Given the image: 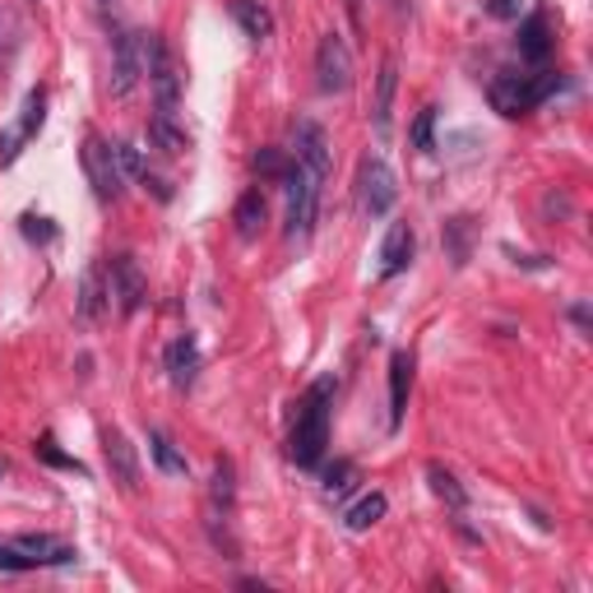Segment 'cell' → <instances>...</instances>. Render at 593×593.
Segmentation results:
<instances>
[{"mask_svg": "<svg viewBox=\"0 0 593 593\" xmlns=\"http://www.w3.org/2000/svg\"><path fill=\"white\" fill-rule=\"evenodd\" d=\"M265 219H269V205H265L260 190H246L232 209V223H236V236H242V242H255V236L265 232Z\"/></svg>", "mask_w": 593, "mask_h": 593, "instance_id": "44dd1931", "label": "cell"}, {"mask_svg": "<svg viewBox=\"0 0 593 593\" xmlns=\"http://www.w3.org/2000/svg\"><path fill=\"white\" fill-rule=\"evenodd\" d=\"M352 478H358V468H352L348 460H339V464H329V468L321 473V482H325V497H344V491L352 487Z\"/></svg>", "mask_w": 593, "mask_h": 593, "instance_id": "f546056e", "label": "cell"}, {"mask_svg": "<svg viewBox=\"0 0 593 593\" xmlns=\"http://www.w3.org/2000/svg\"><path fill=\"white\" fill-rule=\"evenodd\" d=\"M515 47H520V61H528V66H543L547 61V51H551V19L543 10L528 14L524 24H520Z\"/></svg>", "mask_w": 593, "mask_h": 593, "instance_id": "ffe728a7", "label": "cell"}, {"mask_svg": "<svg viewBox=\"0 0 593 593\" xmlns=\"http://www.w3.org/2000/svg\"><path fill=\"white\" fill-rule=\"evenodd\" d=\"M103 454H107V468H112V482L121 491H140V454L126 441V431H103Z\"/></svg>", "mask_w": 593, "mask_h": 593, "instance_id": "8fae6325", "label": "cell"}, {"mask_svg": "<svg viewBox=\"0 0 593 593\" xmlns=\"http://www.w3.org/2000/svg\"><path fill=\"white\" fill-rule=\"evenodd\" d=\"M334 389H339V381H334V375H321V381H311L306 394L296 399L292 431H288V460H292L296 468H321V460H325Z\"/></svg>", "mask_w": 593, "mask_h": 593, "instance_id": "6da1fadb", "label": "cell"}, {"mask_svg": "<svg viewBox=\"0 0 593 593\" xmlns=\"http://www.w3.org/2000/svg\"><path fill=\"white\" fill-rule=\"evenodd\" d=\"M394 200H399V176H394V167L381 153H367L358 167V209L367 219H385Z\"/></svg>", "mask_w": 593, "mask_h": 593, "instance_id": "277c9868", "label": "cell"}, {"mask_svg": "<svg viewBox=\"0 0 593 593\" xmlns=\"http://www.w3.org/2000/svg\"><path fill=\"white\" fill-rule=\"evenodd\" d=\"M33 454H37V460H43V464H51V468H66V473H79V478H84V473H89L84 464H79V460H74V454H66V450H61V445H56L51 437H43V441H37V445H33Z\"/></svg>", "mask_w": 593, "mask_h": 593, "instance_id": "4316f807", "label": "cell"}, {"mask_svg": "<svg viewBox=\"0 0 593 593\" xmlns=\"http://www.w3.org/2000/svg\"><path fill=\"white\" fill-rule=\"evenodd\" d=\"M482 10L497 19H524V0H482Z\"/></svg>", "mask_w": 593, "mask_h": 593, "instance_id": "836d02e7", "label": "cell"}, {"mask_svg": "<svg viewBox=\"0 0 593 593\" xmlns=\"http://www.w3.org/2000/svg\"><path fill=\"white\" fill-rule=\"evenodd\" d=\"M394 89H399V61L394 56H385L381 61V74H375V103H371V126L375 135H389V107H394Z\"/></svg>", "mask_w": 593, "mask_h": 593, "instance_id": "ac0fdd59", "label": "cell"}, {"mask_svg": "<svg viewBox=\"0 0 593 593\" xmlns=\"http://www.w3.org/2000/svg\"><path fill=\"white\" fill-rule=\"evenodd\" d=\"M412 251H418V236H412V223H408V219L389 223L385 242H381V279H399V274L412 265Z\"/></svg>", "mask_w": 593, "mask_h": 593, "instance_id": "5bb4252c", "label": "cell"}, {"mask_svg": "<svg viewBox=\"0 0 593 593\" xmlns=\"http://www.w3.org/2000/svg\"><path fill=\"white\" fill-rule=\"evenodd\" d=\"M97 5H103V10H112V5H116V0H97Z\"/></svg>", "mask_w": 593, "mask_h": 593, "instance_id": "8d00e7d4", "label": "cell"}, {"mask_svg": "<svg viewBox=\"0 0 593 593\" xmlns=\"http://www.w3.org/2000/svg\"><path fill=\"white\" fill-rule=\"evenodd\" d=\"M33 5H37V0H33Z\"/></svg>", "mask_w": 593, "mask_h": 593, "instance_id": "74e56055", "label": "cell"}, {"mask_svg": "<svg viewBox=\"0 0 593 593\" xmlns=\"http://www.w3.org/2000/svg\"><path fill=\"white\" fill-rule=\"evenodd\" d=\"M251 167H255V176H265V182H288L292 153L288 149H260V153L251 158Z\"/></svg>", "mask_w": 593, "mask_h": 593, "instance_id": "484cf974", "label": "cell"}, {"mask_svg": "<svg viewBox=\"0 0 593 593\" xmlns=\"http://www.w3.org/2000/svg\"><path fill=\"white\" fill-rule=\"evenodd\" d=\"M149 454H153V464H158V473H167V478H186L190 473V464H186V454L176 450L163 431H149Z\"/></svg>", "mask_w": 593, "mask_h": 593, "instance_id": "d4e9b609", "label": "cell"}, {"mask_svg": "<svg viewBox=\"0 0 593 593\" xmlns=\"http://www.w3.org/2000/svg\"><path fill=\"white\" fill-rule=\"evenodd\" d=\"M408 140H412V149H418V153L437 149V107H422V112H418V121H412Z\"/></svg>", "mask_w": 593, "mask_h": 593, "instance_id": "83f0119b", "label": "cell"}, {"mask_svg": "<svg viewBox=\"0 0 593 593\" xmlns=\"http://www.w3.org/2000/svg\"><path fill=\"white\" fill-rule=\"evenodd\" d=\"M570 321H575V329H589V306H570Z\"/></svg>", "mask_w": 593, "mask_h": 593, "instance_id": "e575fe53", "label": "cell"}, {"mask_svg": "<svg viewBox=\"0 0 593 593\" xmlns=\"http://www.w3.org/2000/svg\"><path fill=\"white\" fill-rule=\"evenodd\" d=\"M107 296L116 302V311L121 315H135L144 306V296H149V283H144V274L140 265H135V255H112V274H107Z\"/></svg>", "mask_w": 593, "mask_h": 593, "instance_id": "9c48e42d", "label": "cell"}, {"mask_svg": "<svg viewBox=\"0 0 593 593\" xmlns=\"http://www.w3.org/2000/svg\"><path fill=\"white\" fill-rule=\"evenodd\" d=\"M288 153H292L302 167L329 176L334 153H329V135H325L321 121H296V130H292V149H288Z\"/></svg>", "mask_w": 593, "mask_h": 593, "instance_id": "30bf717a", "label": "cell"}, {"mask_svg": "<svg viewBox=\"0 0 593 593\" xmlns=\"http://www.w3.org/2000/svg\"><path fill=\"white\" fill-rule=\"evenodd\" d=\"M232 497H236V487H232V464L219 460V464H213V505H223V515H232Z\"/></svg>", "mask_w": 593, "mask_h": 593, "instance_id": "4dcf8cb0", "label": "cell"}, {"mask_svg": "<svg viewBox=\"0 0 593 593\" xmlns=\"http://www.w3.org/2000/svg\"><path fill=\"white\" fill-rule=\"evenodd\" d=\"M321 186H325V176L302 167L292 158V172H288V228H283L288 242H306V236L315 232V213H321Z\"/></svg>", "mask_w": 593, "mask_h": 593, "instance_id": "3957f363", "label": "cell"}, {"mask_svg": "<svg viewBox=\"0 0 593 593\" xmlns=\"http://www.w3.org/2000/svg\"><path fill=\"white\" fill-rule=\"evenodd\" d=\"M468 232H473L468 219H450L445 223V251H450L454 265H468Z\"/></svg>", "mask_w": 593, "mask_h": 593, "instance_id": "f1b7e54d", "label": "cell"}, {"mask_svg": "<svg viewBox=\"0 0 593 593\" xmlns=\"http://www.w3.org/2000/svg\"><path fill=\"white\" fill-rule=\"evenodd\" d=\"M140 79H144L140 33H135V28H116V33H112V79H107L112 97H130Z\"/></svg>", "mask_w": 593, "mask_h": 593, "instance_id": "52a82bcc", "label": "cell"}, {"mask_svg": "<svg viewBox=\"0 0 593 593\" xmlns=\"http://www.w3.org/2000/svg\"><path fill=\"white\" fill-rule=\"evenodd\" d=\"M385 510H389L385 491H371V497H362L358 505L344 510V528H348V533H367V528H375V524L385 520Z\"/></svg>", "mask_w": 593, "mask_h": 593, "instance_id": "cb8c5ba5", "label": "cell"}, {"mask_svg": "<svg viewBox=\"0 0 593 593\" xmlns=\"http://www.w3.org/2000/svg\"><path fill=\"white\" fill-rule=\"evenodd\" d=\"M348 19L352 24H362V0H348Z\"/></svg>", "mask_w": 593, "mask_h": 593, "instance_id": "d590c367", "label": "cell"}, {"mask_svg": "<svg viewBox=\"0 0 593 593\" xmlns=\"http://www.w3.org/2000/svg\"><path fill=\"white\" fill-rule=\"evenodd\" d=\"M163 367H167L172 389H190L200 381V344H195V334H176L163 352Z\"/></svg>", "mask_w": 593, "mask_h": 593, "instance_id": "7c38bea8", "label": "cell"}, {"mask_svg": "<svg viewBox=\"0 0 593 593\" xmlns=\"http://www.w3.org/2000/svg\"><path fill=\"white\" fill-rule=\"evenodd\" d=\"M43 121H47V89H28L24 107H19V116H14V126L0 130V167L19 163V153H24V144L43 130Z\"/></svg>", "mask_w": 593, "mask_h": 593, "instance_id": "8992f818", "label": "cell"}, {"mask_svg": "<svg viewBox=\"0 0 593 593\" xmlns=\"http://www.w3.org/2000/svg\"><path fill=\"white\" fill-rule=\"evenodd\" d=\"M116 149V163H121V172H126V182H135V186H144L153 200H172V186L158 176L153 167H149V158H144V149L140 144H130V140H121V144H112Z\"/></svg>", "mask_w": 593, "mask_h": 593, "instance_id": "4fadbf2b", "label": "cell"}, {"mask_svg": "<svg viewBox=\"0 0 593 593\" xmlns=\"http://www.w3.org/2000/svg\"><path fill=\"white\" fill-rule=\"evenodd\" d=\"M232 19H236V28H242L251 43L274 37V14L260 5V0H232Z\"/></svg>", "mask_w": 593, "mask_h": 593, "instance_id": "7402d4cb", "label": "cell"}, {"mask_svg": "<svg viewBox=\"0 0 593 593\" xmlns=\"http://www.w3.org/2000/svg\"><path fill=\"white\" fill-rule=\"evenodd\" d=\"M561 89V74L557 70H501L497 79L487 84L491 107L501 116H528L533 107H543L551 93Z\"/></svg>", "mask_w": 593, "mask_h": 593, "instance_id": "7a4b0ae2", "label": "cell"}, {"mask_svg": "<svg viewBox=\"0 0 593 593\" xmlns=\"http://www.w3.org/2000/svg\"><path fill=\"white\" fill-rule=\"evenodd\" d=\"M408 394H412V352H394L389 358V431L404 427L408 412Z\"/></svg>", "mask_w": 593, "mask_h": 593, "instance_id": "2e32d148", "label": "cell"}, {"mask_svg": "<svg viewBox=\"0 0 593 593\" xmlns=\"http://www.w3.org/2000/svg\"><path fill=\"white\" fill-rule=\"evenodd\" d=\"M0 570H5V575H19V570H33V557H28V551H19L14 543H10V547L0 543Z\"/></svg>", "mask_w": 593, "mask_h": 593, "instance_id": "1f68e13d", "label": "cell"}, {"mask_svg": "<svg viewBox=\"0 0 593 593\" xmlns=\"http://www.w3.org/2000/svg\"><path fill=\"white\" fill-rule=\"evenodd\" d=\"M149 144L163 158H182L190 149V135H186L182 121H176V112H153L149 116Z\"/></svg>", "mask_w": 593, "mask_h": 593, "instance_id": "e0dca14e", "label": "cell"}, {"mask_svg": "<svg viewBox=\"0 0 593 593\" xmlns=\"http://www.w3.org/2000/svg\"><path fill=\"white\" fill-rule=\"evenodd\" d=\"M79 163H84V176H89V186H93L97 200H103V205H116V200H121L126 172H121V163H116V149H112L107 140L89 135L84 149H79Z\"/></svg>", "mask_w": 593, "mask_h": 593, "instance_id": "5b68a950", "label": "cell"}, {"mask_svg": "<svg viewBox=\"0 0 593 593\" xmlns=\"http://www.w3.org/2000/svg\"><path fill=\"white\" fill-rule=\"evenodd\" d=\"M107 306H112V296H107V279H103V269L97 265H89L84 269V279H79V296H74V315L84 325H97L107 315Z\"/></svg>", "mask_w": 593, "mask_h": 593, "instance_id": "9a60e30c", "label": "cell"}, {"mask_svg": "<svg viewBox=\"0 0 593 593\" xmlns=\"http://www.w3.org/2000/svg\"><path fill=\"white\" fill-rule=\"evenodd\" d=\"M427 487H431V497L445 501V505L454 510V515H460V510L468 505V491L460 487V478H454V473H450L445 464H437V460L427 464Z\"/></svg>", "mask_w": 593, "mask_h": 593, "instance_id": "603a6c76", "label": "cell"}, {"mask_svg": "<svg viewBox=\"0 0 593 593\" xmlns=\"http://www.w3.org/2000/svg\"><path fill=\"white\" fill-rule=\"evenodd\" d=\"M14 547H19V551H28L33 566H70V561L79 557V551H74L70 543L51 538V533H19Z\"/></svg>", "mask_w": 593, "mask_h": 593, "instance_id": "d6986e66", "label": "cell"}, {"mask_svg": "<svg viewBox=\"0 0 593 593\" xmlns=\"http://www.w3.org/2000/svg\"><path fill=\"white\" fill-rule=\"evenodd\" d=\"M352 84V51L339 33H325L315 47V89L321 93H348Z\"/></svg>", "mask_w": 593, "mask_h": 593, "instance_id": "ba28073f", "label": "cell"}, {"mask_svg": "<svg viewBox=\"0 0 593 593\" xmlns=\"http://www.w3.org/2000/svg\"><path fill=\"white\" fill-rule=\"evenodd\" d=\"M24 236H28V242H37V246H47V242H56V228H51V219L24 213Z\"/></svg>", "mask_w": 593, "mask_h": 593, "instance_id": "d6a6232c", "label": "cell"}]
</instances>
